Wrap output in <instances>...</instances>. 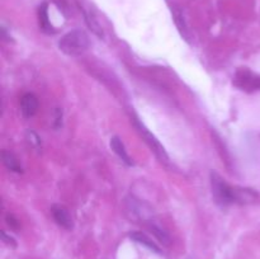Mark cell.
Segmentation results:
<instances>
[{"instance_id":"7","label":"cell","mask_w":260,"mask_h":259,"mask_svg":"<svg viewBox=\"0 0 260 259\" xmlns=\"http://www.w3.org/2000/svg\"><path fill=\"white\" fill-rule=\"evenodd\" d=\"M111 147H112V150H113V151L118 155V157L124 163V164L128 165V167H132V165H134V161H132V159L129 157L128 152L126 151V147H124L123 142L121 141V139H119L118 136L112 137Z\"/></svg>"},{"instance_id":"14","label":"cell","mask_w":260,"mask_h":259,"mask_svg":"<svg viewBox=\"0 0 260 259\" xmlns=\"http://www.w3.org/2000/svg\"><path fill=\"white\" fill-rule=\"evenodd\" d=\"M25 140H27L28 144L32 147H35V149L38 150L41 147L40 136H38L35 131H32V130H27V131H25Z\"/></svg>"},{"instance_id":"4","label":"cell","mask_w":260,"mask_h":259,"mask_svg":"<svg viewBox=\"0 0 260 259\" xmlns=\"http://www.w3.org/2000/svg\"><path fill=\"white\" fill-rule=\"evenodd\" d=\"M51 212H52V216L56 222H57V225H60L61 228L65 229V230H71L74 228V220L68 208L60 205H55Z\"/></svg>"},{"instance_id":"6","label":"cell","mask_w":260,"mask_h":259,"mask_svg":"<svg viewBox=\"0 0 260 259\" xmlns=\"http://www.w3.org/2000/svg\"><path fill=\"white\" fill-rule=\"evenodd\" d=\"M127 210L131 213L132 216H136L139 218H146L147 216H151V208L147 205L142 203L140 200H136V198H129L126 202Z\"/></svg>"},{"instance_id":"9","label":"cell","mask_w":260,"mask_h":259,"mask_svg":"<svg viewBox=\"0 0 260 259\" xmlns=\"http://www.w3.org/2000/svg\"><path fill=\"white\" fill-rule=\"evenodd\" d=\"M129 236H131L132 240H135L136 243H139V244H142V245L146 246V248L150 249V250L155 251V253H160L159 246H157L156 244H155L154 241L149 238V236L145 235V234L140 233V231H135V233H132Z\"/></svg>"},{"instance_id":"5","label":"cell","mask_w":260,"mask_h":259,"mask_svg":"<svg viewBox=\"0 0 260 259\" xmlns=\"http://www.w3.org/2000/svg\"><path fill=\"white\" fill-rule=\"evenodd\" d=\"M38 109V101L35 94L27 93L20 99V112L24 118H30Z\"/></svg>"},{"instance_id":"11","label":"cell","mask_w":260,"mask_h":259,"mask_svg":"<svg viewBox=\"0 0 260 259\" xmlns=\"http://www.w3.org/2000/svg\"><path fill=\"white\" fill-rule=\"evenodd\" d=\"M84 18H85V22L88 24V27L90 28V30H93V33H95L98 37H103V29H102L98 19L94 17L93 13L88 12V10H84Z\"/></svg>"},{"instance_id":"12","label":"cell","mask_w":260,"mask_h":259,"mask_svg":"<svg viewBox=\"0 0 260 259\" xmlns=\"http://www.w3.org/2000/svg\"><path fill=\"white\" fill-rule=\"evenodd\" d=\"M149 229H150V231H151V233L154 234V235L156 236L157 239H159L160 243H162L164 245H169V244H170V236L168 235V233L164 230V229L161 228V226L157 225V223H155L154 221H150Z\"/></svg>"},{"instance_id":"1","label":"cell","mask_w":260,"mask_h":259,"mask_svg":"<svg viewBox=\"0 0 260 259\" xmlns=\"http://www.w3.org/2000/svg\"><path fill=\"white\" fill-rule=\"evenodd\" d=\"M90 46V40L84 30L75 29L66 33L58 42V47L69 56H78L85 52Z\"/></svg>"},{"instance_id":"8","label":"cell","mask_w":260,"mask_h":259,"mask_svg":"<svg viewBox=\"0 0 260 259\" xmlns=\"http://www.w3.org/2000/svg\"><path fill=\"white\" fill-rule=\"evenodd\" d=\"M172 12H173V15H174V20L175 23H177V27L178 29H179L180 35H182L185 40L189 41L190 38L189 29H188V25L187 23H185L184 15H183L182 10H180L178 7H172Z\"/></svg>"},{"instance_id":"10","label":"cell","mask_w":260,"mask_h":259,"mask_svg":"<svg viewBox=\"0 0 260 259\" xmlns=\"http://www.w3.org/2000/svg\"><path fill=\"white\" fill-rule=\"evenodd\" d=\"M2 156H3V163H4V165L8 168V169L15 173H22V167H20L17 157L14 156V154H12V152L9 151H5L4 150V151L2 152Z\"/></svg>"},{"instance_id":"15","label":"cell","mask_w":260,"mask_h":259,"mask_svg":"<svg viewBox=\"0 0 260 259\" xmlns=\"http://www.w3.org/2000/svg\"><path fill=\"white\" fill-rule=\"evenodd\" d=\"M2 239L8 246H12V248H15V246H17V243H15L14 239H13L12 236L7 235V233H5V231H3L2 233Z\"/></svg>"},{"instance_id":"3","label":"cell","mask_w":260,"mask_h":259,"mask_svg":"<svg viewBox=\"0 0 260 259\" xmlns=\"http://www.w3.org/2000/svg\"><path fill=\"white\" fill-rule=\"evenodd\" d=\"M136 127H137V130H139L140 134L142 135V137H144V139H145V141H146L147 144H149V146L151 147L152 150H154L155 154H156L157 156H159L161 160L167 161V160H168L167 152H165L164 147H162L161 145H160V142L157 141L156 139H155V136H152V135L150 134L149 131H147L146 127H145L144 124L141 123V122L137 121V119H136Z\"/></svg>"},{"instance_id":"13","label":"cell","mask_w":260,"mask_h":259,"mask_svg":"<svg viewBox=\"0 0 260 259\" xmlns=\"http://www.w3.org/2000/svg\"><path fill=\"white\" fill-rule=\"evenodd\" d=\"M40 22H41V27H42L43 30H46L47 33L53 32L52 25H51L50 20H48L47 7H46V4L40 9Z\"/></svg>"},{"instance_id":"2","label":"cell","mask_w":260,"mask_h":259,"mask_svg":"<svg viewBox=\"0 0 260 259\" xmlns=\"http://www.w3.org/2000/svg\"><path fill=\"white\" fill-rule=\"evenodd\" d=\"M211 185L216 202L221 206H228L235 202V188H231L220 174L211 172Z\"/></svg>"}]
</instances>
